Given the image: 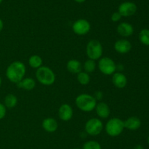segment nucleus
Here are the masks:
<instances>
[{"mask_svg":"<svg viewBox=\"0 0 149 149\" xmlns=\"http://www.w3.org/2000/svg\"><path fill=\"white\" fill-rule=\"evenodd\" d=\"M148 144H149V136H148Z\"/></svg>","mask_w":149,"mask_h":149,"instance_id":"obj_33","label":"nucleus"},{"mask_svg":"<svg viewBox=\"0 0 149 149\" xmlns=\"http://www.w3.org/2000/svg\"><path fill=\"white\" fill-rule=\"evenodd\" d=\"M7 113V108L4 106V104L0 102V120L3 119L5 117Z\"/></svg>","mask_w":149,"mask_h":149,"instance_id":"obj_26","label":"nucleus"},{"mask_svg":"<svg viewBox=\"0 0 149 149\" xmlns=\"http://www.w3.org/2000/svg\"><path fill=\"white\" fill-rule=\"evenodd\" d=\"M82 64L81 61L77 59H71L67 62L66 68L68 72L72 74H78L82 70Z\"/></svg>","mask_w":149,"mask_h":149,"instance_id":"obj_17","label":"nucleus"},{"mask_svg":"<svg viewBox=\"0 0 149 149\" xmlns=\"http://www.w3.org/2000/svg\"><path fill=\"white\" fill-rule=\"evenodd\" d=\"M36 80L44 86H51L55 81V74L51 68L47 66H42L36 69Z\"/></svg>","mask_w":149,"mask_h":149,"instance_id":"obj_3","label":"nucleus"},{"mask_svg":"<svg viewBox=\"0 0 149 149\" xmlns=\"http://www.w3.org/2000/svg\"><path fill=\"white\" fill-rule=\"evenodd\" d=\"M85 131L87 134L91 136H97L101 133L103 129V124L97 118H92L86 122Z\"/></svg>","mask_w":149,"mask_h":149,"instance_id":"obj_6","label":"nucleus"},{"mask_svg":"<svg viewBox=\"0 0 149 149\" xmlns=\"http://www.w3.org/2000/svg\"><path fill=\"white\" fill-rule=\"evenodd\" d=\"M122 18V15H120V13L119 12H114V13H112L111 16V19L113 22H118L121 20Z\"/></svg>","mask_w":149,"mask_h":149,"instance_id":"obj_25","label":"nucleus"},{"mask_svg":"<svg viewBox=\"0 0 149 149\" xmlns=\"http://www.w3.org/2000/svg\"><path fill=\"white\" fill-rule=\"evenodd\" d=\"M124 125H125V128L134 131V130L138 129L141 127V121L138 117L131 116L124 121Z\"/></svg>","mask_w":149,"mask_h":149,"instance_id":"obj_16","label":"nucleus"},{"mask_svg":"<svg viewBox=\"0 0 149 149\" xmlns=\"http://www.w3.org/2000/svg\"><path fill=\"white\" fill-rule=\"evenodd\" d=\"M74 115V110L72 107L68 104H63L58 109V116L60 119L63 121H68Z\"/></svg>","mask_w":149,"mask_h":149,"instance_id":"obj_10","label":"nucleus"},{"mask_svg":"<svg viewBox=\"0 0 149 149\" xmlns=\"http://www.w3.org/2000/svg\"><path fill=\"white\" fill-rule=\"evenodd\" d=\"M42 58L39 55H32L29 58V64L33 69H38L42 66Z\"/></svg>","mask_w":149,"mask_h":149,"instance_id":"obj_20","label":"nucleus"},{"mask_svg":"<svg viewBox=\"0 0 149 149\" xmlns=\"http://www.w3.org/2000/svg\"><path fill=\"white\" fill-rule=\"evenodd\" d=\"M74 149H80V148H74Z\"/></svg>","mask_w":149,"mask_h":149,"instance_id":"obj_34","label":"nucleus"},{"mask_svg":"<svg viewBox=\"0 0 149 149\" xmlns=\"http://www.w3.org/2000/svg\"><path fill=\"white\" fill-rule=\"evenodd\" d=\"M1 83H2V80H1V76H0V88H1Z\"/></svg>","mask_w":149,"mask_h":149,"instance_id":"obj_31","label":"nucleus"},{"mask_svg":"<svg viewBox=\"0 0 149 149\" xmlns=\"http://www.w3.org/2000/svg\"><path fill=\"white\" fill-rule=\"evenodd\" d=\"M134 149H144V148L141 145H137L136 146H135Z\"/></svg>","mask_w":149,"mask_h":149,"instance_id":"obj_29","label":"nucleus"},{"mask_svg":"<svg viewBox=\"0 0 149 149\" xmlns=\"http://www.w3.org/2000/svg\"><path fill=\"white\" fill-rule=\"evenodd\" d=\"M42 126V128L45 131L49 133H52L55 132L58 129V124L55 118L49 117V118H46L45 119L43 120Z\"/></svg>","mask_w":149,"mask_h":149,"instance_id":"obj_15","label":"nucleus"},{"mask_svg":"<svg viewBox=\"0 0 149 149\" xmlns=\"http://www.w3.org/2000/svg\"><path fill=\"white\" fill-rule=\"evenodd\" d=\"M83 69L84 70V72L87 73H91L95 70L96 67H97V64H96L95 61L93 59H87L85 61V62L83 64Z\"/></svg>","mask_w":149,"mask_h":149,"instance_id":"obj_21","label":"nucleus"},{"mask_svg":"<svg viewBox=\"0 0 149 149\" xmlns=\"http://www.w3.org/2000/svg\"><path fill=\"white\" fill-rule=\"evenodd\" d=\"M103 96V93H102V91H96L95 93L94 97L95 98L96 100H100V99H102Z\"/></svg>","mask_w":149,"mask_h":149,"instance_id":"obj_27","label":"nucleus"},{"mask_svg":"<svg viewBox=\"0 0 149 149\" xmlns=\"http://www.w3.org/2000/svg\"><path fill=\"white\" fill-rule=\"evenodd\" d=\"M103 48L102 44L97 39H91L86 47V53L90 59H100L103 56Z\"/></svg>","mask_w":149,"mask_h":149,"instance_id":"obj_5","label":"nucleus"},{"mask_svg":"<svg viewBox=\"0 0 149 149\" xmlns=\"http://www.w3.org/2000/svg\"><path fill=\"white\" fill-rule=\"evenodd\" d=\"M17 98L13 93H9L5 96L4 100V105L7 108H13L17 105Z\"/></svg>","mask_w":149,"mask_h":149,"instance_id":"obj_19","label":"nucleus"},{"mask_svg":"<svg viewBox=\"0 0 149 149\" xmlns=\"http://www.w3.org/2000/svg\"><path fill=\"white\" fill-rule=\"evenodd\" d=\"M2 1H3V0H0V4H1V3L2 2Z\"/></svg>","mask_w":149,"mask_h":149,"instance_id":"obj_32","label":"nucleus"},{"mask_svg":"<svg viewBox=\"0 0 149 149\" xmlns=\"http://www.w3.org/2000/svg\"><path fill=\"white\" fill-rule=\"evenodd\" d=\"M3 29H4V22L0 18V32L3 30Z\"/></svg>","mask_w":149,"mask_h":149,"instance_id":"obj_28","label":"nucleus"},{"mask_svg":"<svg viewBox=\"0 0 149 149\" xmlns=\"http://www.w3.org/2000/svg\"><path fill=\"white\" fill-rule=\"evenodd\" d=\"M26 67L24 63L20 61H15L7 67L6 77L10 82L17 84L24 78Z\"/></svg>","mask_w":149,"mask_h":149,"instance_id":"obj_1","label":"nucleus"},{"mask_svg":"<svg viewBox=\"0 0 149 149\" xmlns=\"http://www.w3.org/2000/svg\"><path fill=\"white\" fill-rule=\"evenodd\" d=\"M17 86L20 89L31 91L34 89L35 86H36V81L32 77H26V78H23V80H20L19 83H17Z\"/></svg>","mask_w":149,"mask_h":149,"instance_id":"obj_18","label":"nucleus"},{"mask_svg":"<svg viewBox=\"0 0 149 149\" xmlns=\"http://www.w3.org/2000/svg\"><path fill=\"white\" fill-rule=\"evenodd\" d=\"M74 1L77 3H84V1H86V0H74Z\"/></svg>","mask_w":149,"mask_h":149,"instance_id":"obj_30","label":"nucleus"},{"mask_svg":"<svg viewBox=\"0 0 149 149\" xmlns=\"http://www.w3.org/2000/svg\"><path fill=\"white\" fill-rule=\"evenodd\" d=\"M82 149H101V145L95 140H89L84 143Z\"/></svg>","mask_w":149,"mask_h":149,"instance_id":"obj_24","label":"nucleus"},{"mask_svg":"<svg viewBox=\"0 0 149 149\" xmlns=\"http://www.w3.org/2000/svg\"><path fill=\"white\" fill-rule=\"evenodd\" d=\"M95 110L97 115L101 118H109V115L111 113L109 106L106 102H100L99 103H97Z\"/></svg>","mask_w":149,"mask_h":149,"instance_id":"obj_14","label":"nucleus"},{"mask_svg":"<svg viewBox=\"0 0 149 149\" xmlns=\"http://www.w3.org/2000/svg\"><path fill=\"white\" fill-rule=\"evenodd\" d=\"M115 51L120 54H126L132 49V44L126 39H118L113 45Z\"/></svg>","mask_w":149,"mask_h":149,"instance_id":"obj_11","label":"nucleus"},{"mask_svg":"<svg viewBox=\"0 0 149 149\" xmlns=\"http://www.w3.org/2000/svg\"><path fill=\"white\" fill-rule=\"evenodd\" d=\"M139 40L143 45L149 46V29H143L139 33Z\"/></svg>","mask_w":149,"mask_h":149,"instance_id":"obj_23","label":"nucleus"},{"mask_svg":"<svg viewBox=\"0 0 149 149\" xmlns=\"http://www.w3.org/2000/svg\"><path fill=\"white\" fill-rule=\"evenodd\" d=\"M75 103L80 110L88 112L95 110L97 105V100L94 96H92L89 93H81L77 96Z\"/></svg>","mask_w":149,"mask_h":149,"instance_id":"obj_2","label":"nucleus"},{"mask_svg":"<svg viewBox=\"0 0 149 149\" xmlns=\"http://www.w3.org/2000/svg\"><path fill=\"white\" fill-rule=\"evenodd\" d=\"M91 29L90 23L87 20L84 18H80L76 20L72 25V30L76 34L79 36L86 35Z\"/></svg>","mask_w":149,"mask_h":149,"instance_id":"obj_8","label":"nucleus"},{"mask_svg":"<svg viewBox=\"0 0 149 149\" xmlns=\"http://www.w3.org/2000/svg\"><path fill=\"white\" fill-rule=\"evenodd\" d=\"M77 80L81 85L86 86L90 82V76L89 73L81 71L77 74Z\"/></svg>","mask_w":149,"mask_h":149,"instance_id":"obj_22","label":"nucleus"},{"mask_svg":"<svg viewBox=\"0 0 149 149\" xmlns=\"http://www.w3.org/2000/svg\"><path fill=\"white\" fill-rule=\"evenodd\" d=\"M116 30H117L118 34L124 37L132 36L134 33V28L132 25L127 22H122L119 23Z\"/></svg>","mask_w":149,"mask_h":149,"instance_id":"obj_12","label":"nucleus"},{"mask_svg":"<svg viewBox=\"0 0 149 149\" xmlns=\"http://www.w3.org/2000/svg\"><path fill=\"white\" fill-rule=\"evenodd\" d=\"M112 83L117 89H124L127 84V78L122 72H114L112 74Z\"/></svg>","mask_w":149,"mask_h":149,"instance_id":"obj_13","label":"nucleus"},{"mask_svg":"<svg viewBox=\"0 0 149 149\" xmlns=\"http://www.w3.org/2000/svg\"><path fill=\"white\" fill-rule=\"evenodd\" d=\"M138 7L132 1H124L119 4L118 12L120 13L122 17H130L135 14Z\"/></svg>","mask_w":149,"mask_h":149,"instance_id":"obj_9","label":"nucleus"},{"mask_svg":"<svg viewBox=\"0 0 149 149\" xmlns=\"http://www.w3.org/2000/svg\"><path fill=\"white\" fill-rule=\"evenodd\" d=\"M99 70L106 75L113 74L116 70V64L113 59L109 57H101L97 64Z\"/></svg>","mask_w":149,"mask_h":149,"instance_id":"obj_7","label":"nucleus"},{"mask_svg":"<svg viewBox=\"0 0 149 149\" xmlns=\"http://www.w3.org/2000/svg\"><path fill=\"white\" fill-rule=\"evenodd\" d=\"M125 129L124 121L119 118H112L109 119L105 126V130L108 135L111 137H117L120 135Z\"/></svg>","mask_w":149,"mask_h":149,"instance_id":"obj_4","label":"nucleus"}]
</instances>
